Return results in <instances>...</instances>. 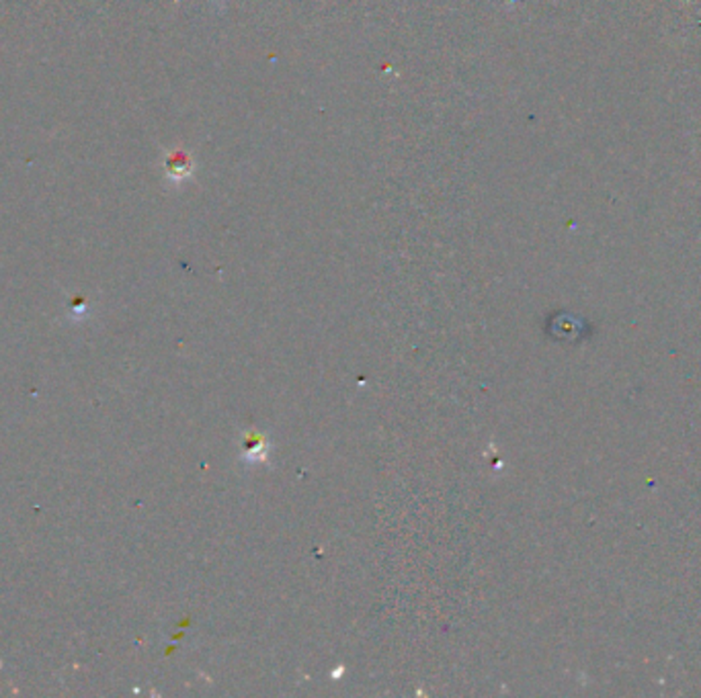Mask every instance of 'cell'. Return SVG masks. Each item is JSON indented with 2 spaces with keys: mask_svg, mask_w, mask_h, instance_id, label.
Masks as SVG:
<instances>
[{
  "mask_svg": "<svg viewBox=\"0 0 701 698\" xmlns=\"http://www.w3.org/2000/svg\"><path fill=\"white\" fill-rule=\"evenodd\" d=\"M193 168H196V164L191 162V156L185 154V152H175L167 160V175H168V178L177 180V183L189 178Z\"/></svg>",
  "mask_w": 701,
  "mask_h": 698,
  "instance_id": "obj_1",
  "label": "cell"
}]
</instances>
